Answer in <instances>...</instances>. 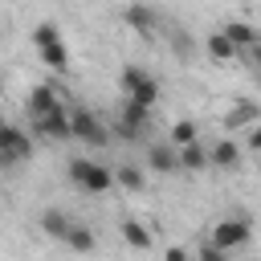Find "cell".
Segmentation results:
<instances>
[{
	"mask_svg": "<svg viewBox=\"0 0 261 261\" xmlns=\"http://www.w3.org/2000/svg\"><path fill=\"white\" fill-rule=\"evenodd\" d=\"M69 184H77L82 192H90V196H102V192H110V184H114V171L110 167H102V163H90V159H69Z\"/></svg>",
	"mask_w": 261,
	"mask_h": 261,
	"instance_id": "cell-1",
	"label": "cell"
},
{
	"mask_svg": "<svg viewBox=\"0 0 261 261\" xmlns=\"http://www.w3.org/2000/svg\"><path fill=\"white\" fill-rule=\"evenodd\" d=\"M122 90H126V102H135V106H155L159 102V82L143 69V65H126L122 69Z\"/></svg>",
	"mask_w": 261,
	"mask_h": 261,
	"instance_id": "cell-2",
	"label": "cell"
},
{
	"mask_svg": "<svg viewBox=\"0 0 261 261\" xmlns=\"http://www.w3.org/2000/svg\"><path fill=\"white\" fill-rule=\"evenodd\" d=\"M29 155H33L29 130H20V126H12V122H0V163L12 167V163H20V159H29Z\"/></svg>",
	"mask_w": 261,
	"mask_h": 261,
	"instance_id": "cell-3",
	"label": "cell"
},
{
	"mask_svg": "<svg viewBox=\"0 0 261 261\" xmlns=\"http://www.w3.org/2000/svg\"><path fill=\"white\" fill-rule=\"evenodd\" d=\"M249 237H253V228H249V220H241V216H228V220H220V224L212 228V245L224 249V253L241 249Z\"/></svg>",
	"mask_w": 261,
	"mask_h": 261,
	"instance_id": "cell-4",
	"label": "cell"
},
{
	"mask_svg": "<svg viewBox=\"0 0 261 261\" xmlns=\"http://www.w3.org/2000/svg\"><path fill=\"white\" fill-rule=\"evenodd\" d=\"M69 126H73V139H82L86 147H102L106 143V130H102V122L90 110H73L69 114Z\"/></svg>",
	"mask_w": 261,
	"mask_h": 261,
	"instance_id": "cell-5",
	"label": "cell"
},
{
	"mask_svg": "<svg viewBox=\"0 0 261 261\" xmlns=\"http://www.w3.org/2000/svg\"><path fill=\"white\" fill-rule=\"evenodd\" d=\"M122 20H126L139 37H147V41L159 33V12H155L151 4H130V8H122Z\"/></svg>",
	"mask_w": 261,
	"mask_h": 261,
	"instance_id": "cell-6",
	"label": "cell"
},
{
	"mask_svg": "<svg viewBox=\"0 0 261 261\" xmlns=\"http://www.w3.org/2000/svg\"><path fill=\"white\" fill-rule=\"evenodd\" d=\"M24 110H29L33 122H41V118H49L53 110H61V98H57L53 86H37V90L29 94V102H24Z\"/></svg>",
	"mask_w": 261,
	"mask_h": 261,
	"instance_id": "cell-7",
	"label": "cell"
},
{
	"mask_svg": "<svg viewBox=\"0 0 261 261\" xmlns=\"http://www.w3.org/2000/svg\"><path fill=\"white\" fill-rule=\"evenodd\" d=\"M33 130H37L41 139H53V143H61V139H73V126H69V114H65V106H61V110H53L49 118L33 122Z\"/></svg>",
	"mask_w": 261,
	"mask_h": 261,
	"instance_id": "cell-8",
	"label": "cell"
},
{
	"mask_svg": "<svg viewBox=\"0 0 261 261\" xmlns=\"http://www.w3.org/2000/svg\"><path fill=\"white\" fill-rule=\"evenodd\" d=\"M37 224H41V232H45V237H53V241H65V237H69V228H73V220H69V212H65V208H45Z\"/></svg>",
	"mask_w": 261,
	"mask_h": 261,
	"instance_id": "cell-9",
	"label": "cell"
},
{
	"mask_svg": "<svg viewBox=\"0 0 261 261\" xmlns=\"http://www.w3.org/2000/svg\"><path fill=\"white\" fill-rule=\"evenodd\" d=\"M143 126H147V106L126 102V106H122V118H118V135H122V139H139Z\"/></svg>",
	"mask_w": 261,
	"mask_h": 261,
	"instance_id": "cell-10",
	"label": "cell"
},
{
	"mask_svg": "<svg viewBox=\"0 0 261 261\" xmlns=\"http://www.w3.org/2000/svg\"><path fill=\"white\" fill-rule=\"evenodd\" d=\"M208 163L220 167V171H232V167H241V147H237L232 139H220V143L208 151Z\"/></svg>",
	"mask_w": 261,
	"mask_h": 261,
	"instance_id": "cell-11",
	"label": "cell"
},
{
	"mask_svg": "<svg viewBox=\"0 0 261 261\" xmlns=\"http://www.w3.org/2000/svg\"><path fill=\"white\" fill-rule=\"evenodd\" d=\"M147 167H151V171L171 175V171H179V151H171L167 143H155V147L147 151Z\"/></svg>",
	"mask_w": 261,
	"mask_h": 261,
	"instance_id": "cell-12",
	"label": "cell"
},
{
	"mask_svg": "<svg viewBox=\"0 0 261 261\" xmlns=\"http://www.w3.org/2000/svg\"><path fill=\"white\" fill-rule=\"evenodd\" d=\"M220 33H224V37H228V41H232L237 49H253V45L261 41V33H257L253 24H245V20H228V24L220 29Z\"/></svg>",
	"mask_w": 261,
	"mask_h": 261,
	"instance_id": "cell-13",
	"label": "cell"
},
{
	"mask_svg": "<svg viewBox=\"0 0 261 261\" xmlns=\"http://www.w3.org/2000/svg\"><path fill=\"white\" fill-rule=\"evenodd\" d=\"M61 245H65V249H73V253H94V249H98V232H94L90 224H73V228H69V237H65Z\"/></svg>",
	"mask_w": 261,
	"mask_h": 261,
	"instance_id": "cell-14",
	"label": "cell"
},
{
	"mask_svg": "<svg viewBox=\"0 0 261 261\" xmlns=\"http://www.w3.org/2000/svg\"><path fill=\"white\" fill-rule=\"evenodd\" d=\"M204 49H208V57H212V61H232V57H237V45H232L220 29H216V33H208Z\"/></svg>",
	"mask_w": 261,
	"mask_h": 261,
	"instance_id": "cell-15",
	"label": "cell"
},
{
	"mask_svg": "<svg viewBox=\"0 0 261 261\" xmlns=\"http://www.w3.org/2000/svg\"><path fill=\"white\" fill-rule=\"evenodd\" d=\"M37 53H41V61H45L53 73H65V69H69V49H65V41L45 45V49H37Z\"/></svg>",
	"mask_w": 261,
	"mask_h": 261,
	"instance_id": "cell-16",
	"label": "cell"
},
{
	"mask_svg": "<svg viewBox=\"0 0 261 261\" xmlns=\"http://www.w3.org/2000/svg\"><path fill=\"white\" fill-rule=\"evenodd\" d=\"M179 167H184V171H204V167H212V163H208V151H204L200 143H188V147H179Z\"/></svg>",
	"mask_w": 261,
	"mask_h": 261,
	"instance_id": "cell-17",
	"label": "cell"
},
{
	"mask_svg": "<svg viewBox=\"0 0 261 261\" xmlns=\"http://www.w3.org/2000/svg\"><path fill=\"white\" fill-rule=\"evenodd\" d=\"M122 241L130 245V249H151V232H147V224L143 220H122Z\"/></svg>",
	"mask_w": 261,
	"mask_h": 261,
	"instance_id": "cell-18",
	"label": "cell"
},
{
	"mask_svg": "<svg viewBox=\"0 0 261 261\" xmlns=\"http://www.w3.org/2000/svg\"><path fill=\"white\" fill-rule=\"evenodd\" d=\"M114 184H122L126 192H139V188H143V167H135V163H122V167L114 171Z\"/></svg>",
	"mask_w": 261,
	"mask_h": 261,
	"instance_id": "cell-19",
	"label": "cell"
},
{
	"mask_svg": "<svg viewBox=\"0 0 261 261\" xmlns=\"http://www.w3.org/2000/svg\"><path fill=\"white\" fill-rule=\"evenodd\" d=\"M57 41H61V29H57L53 20H41V24L33 29V45H37V49H45V45H57Z\"/></svg>",
	"mask_w": 261,
	"mask_h": 261,
	"instance_id": "cell-20",
	"label": "cell"
},
{
	"mask_svg": "<svg viewBox=\"0 0 261 261\" xmlns=\"http://www.w3.org/2000/svg\"><path fill=\"white\" fill-rule=\"evenodd\" d=\"M171 143H175V147L196 143V122H192V118H175V122H171Z\"/></svg>",
	"mask_w": 261,
	"mask_h": 261,
	"instance_id": "cell-21",
	"label": "cell"
},
{
	"mask_svg": "<svg viewBox=\"0 0 261 261\" xmlns=\"http://www.w3.org/2000/svg\"><path fill=\"white\" fill-rule=\"evenodd\" d=\"M196 261H228V253H224V249H216V245L208 241V245H200V249H196Z\"/></svg>",
	"mask_w": 261,
	"mask_h": 261,
	"instance_id": "cell-22",
	"label": "cell"
},
{
	"mask_svg": "<svg viewBox=\"0 0 261 261\" xmlns=\"http://www.w3.org/2000/svg\"><path fill=\"white\" fill-rule=\"evenodd\" d=\"M253 118H257V106H241L237 114H228V118H224V126H237V122H253Z\"/></svg>",
	"mask_w": 261,
	"mask_h": 261,
	"instance_id": "cell-23",
	"label": "cell"
},
{
	"mask_svg": "<svg viewBox=\"0 0 261 261\" xmlns=\"http://www.w3.org/2000/svg\"><path fill=\"white\" fill-rule=\"evenodd\" d=\"M163 261H192V257H188V253H184V249H179V245H171V249H167V253H163Z\"/></svg>",
	"mask_w": 261,
	"mask_h": 261,
	"instance_id": "cell-24",
	"label": "cell"
},
{
	"mask_svg": "<svg viewBox=\"0 0 261 261\" xmlns=\"http://www.w3.org/2000/svg\"><path fill=\"white\" fill-rule=\"evenodd\" d=\"M249 147H253V151H261V122H253V126H249Z\"/></svg>",
	"mask_w": 261,
	"mask_h": 261,
	"instance_id": "cell-25",
	"label": "cell"
},
{
	"mask_svg": "<svg viewBox=\"0 0 261 261\" xmlns=\"http://www.w3.org/2000/svg\"><path fill=\"white\" fill-rule=\"evenodd\" d=\"M249 53H253V65H257V69H261V41H257V45H253V49H249Z\"/></svg>",
	"mask_w": 261,
	"mask_h": 261,
	"instance_id": "cell-26",
	"label": "cell"
}]
</instances>
